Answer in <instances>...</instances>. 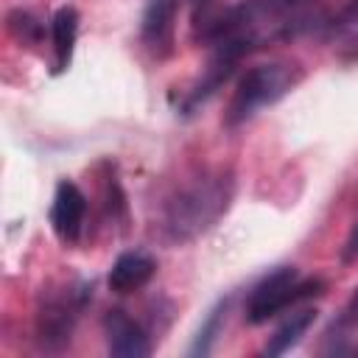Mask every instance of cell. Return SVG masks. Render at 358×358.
I'll list each match as a JSON object with an SVG mask.
<instances>
[{
  "mask_svg": "<svg viewBox=\"0 0 358 358\" xmlns=\"http://www.w3.org/2000/svg\"><path fill=\"white\" fill-rule=\"evenodd\" d=\"M84 213H87V199L78 190V185H73L67 179L59 182L56 193H53V204H50V227H53V232L67 243L78 241V232H81V224H84Z\"/></svg>",
  "mask_w": 358,
  "mask_h": 358,
  "instance_id": "5",
  "label": "cell"
},
{
  "mask_svg": "<svg viewBox=\"0 0 358 358\" xmlns=\"http://www.w3.org/2000/svg\"><path fill=\"white\" fill-rule=\"evenodd\" d=\"M8 28L20 36V39H28V42H36L42 36V25L28 14V11H11L8 14Z\"/></svg>",
  "mask_w": 358,
  "mask_h": 358,
  "instance_id": "12",
  "label": "cell"
},
{
  "mask_svg": "<svg viewBox=\"0 0 358 358\" xmlns=\"http://www.w3.org/2000/svg\"><path fill=\"white\" fill-rule=\"evenodd\" d=\"M352 324H358V288L350 296V302L344 305V310H341V316H338V322L333 327H352Z\"/></svg>",
  "mask_w": 358,
  "mask_h": 358,
  "instance_id": "14",
  "label": "cell"
},
{
  "mask_svg": "<svg viewBox=\"0 0 358 358\" xmlns=\"http://www.w3.org/2000/svg\"><path fill=\"white\" fill-rule=\"evenodd\" d=\"M53 50H56V73H62L73 59V45L78 36V11L73 6H62L50 20Z\"/></svg>",
  "mask_w": 358,
  "mask_h": 358,
  "instance_id": "9",
  "label": "cell"
},
{
  "mask_svg": "<svg viewBox=\"0 0 358 358\" xmlns=\"http://www.w3.org/2000/svg\"><path fill=\"white\" fill-rule=\"evenodd\" d=\"M341 263H344V266L358 263V224L350 229V235H347V241H344V246H341Z\"/></svg>",
  "mask_w": 358,
  "mask_h": 358,
  "instance_id": "13",
  "label": "cell"
},
{
  "mask_svg": "<svg viewBox=\"0 0 358 358\" xmlns=\"http://www.w3.org/2000/svg\"><path fill=\"white\" fill-rule=\"evenodd\" d=\"M299 78H302V73L294 64H257V67L246 70L238 81L232 101H229L224 123L238 126V123L249 120L260 106L277 103Z\"/></svg>",
  "mask_w": 358,
  "mask_h": 358,
  "instance_id": "3",
  "label": "cell"
},
{
  "mask_svg": "<svg viewBox=\"0 0 358 358\" xmlns=\"http://www.w3.org/2000/svg\"><path fill=\"white\" fill-rule=\"evenodd\" d=\"M103 330H106L109 352L117 358H145L151 352V341L145 330L123 310H109L103 316Z\"/></svg>",
  "mask_w": 358,
  "mask_h": 358,
  "instance_id": "6",
  "label": "cell"
},
{
  "mask_svg": "<svg viewBox=\"0 0 358 358\" xmlns=\"http://www.w3.org/2000/svg\"><path fill=\"white\" fill-rule=\"evenodd\" d=\"M173 20H176V0H151L143 14V42L157 56L165 59L173 50Z\"/></svg>",
  "mask_w": 358,
  "mask_h": 358,
  "instance_id": "7",
  "label": "cell"
},
{
  "mask_svg": "<svg viewBox=\"0 0 358 358\" xmlns=\"http://www.w3.org/2000/svg\"><path fill=\"white\" fill-rule=\"evenodd\" d=\"M352 45H358V36H355V42H352Z\"/></svg>",
  "mask_w": 358,
  "mask_h": 358,
  "instance_id": "17",
  "label": "cell"
},
{
  "mask_svg": "<svg viewBox=\"0 0 358 358\" xmlns=\"http://www.w3.org/2000/svg\"><path fill=\"white\" fill-rule=\"evenodd\" d=\"M327 291V282L319 277H308L299 280L294 266H280L274 271H268L249 294L246 302V322L249 324H263L271 316H277L280 310L305 302L310 296H322Z\"/></svg>",
  "mask_w": 358,
  "mask_h": 358,
  "instance_id": "2",
  "label": "cell"
},
{
  "mask_svg": "<svg viewBox=\"0 0 358 358\" xmlns=\"http://www.w3.org/2000/svg\"><path fill=\"white\" fill-rule=\"evenodd\" d=\"M285 3H302V0H285Z\"/></svg>",
  "mask_w": 358,
  "mask_h": 358,
  "instance_id": "16",
  "label": "cell"
},
{
  "mask_svg": "<svg viewBox=\"0 0 358 358\" xmlns=\"http://www.w3.org/2000/svg\"><path fill=\"white\" fill-rule=\"evenodd\" d=\"M213 3H215V0H193V11H196V17H199L201 11H207Z\"/></svg>",
  "mask_w": 358,
  "mask_h": 358,
  "instance_id": "15",
  "label": "cell"
},
{
  "mask_svg": "<svg viewBox=\"0 0 358 358\" xmlns=\"http://www.w3.org/2000/svg\"><path fill=\"white\" fill-rule=\"evenodd\" d=\"M232 199V179L218 173L193 182L165 204V229L173 241L185 243L210 229Z\"/></svg>",
  "mask_w": 358,
  "mask_h": 358,
  "instance_id": "1",
  "label": "cell"
},
{
  "mask_svg": "<svg viewBox=\"0 0 358 358\" xmlns=\"http://www.w3.org/2000/svg\"><path fill=\"white\" fill-rule=\"evenodd\" d=\"M157 271L154 257L143 255V252H123L112 268H109V288L115 294H131L140 291Z\"/></svg>",
  "mask_w": 358,
  "mask_h": 358,
  "instance_id": "8",
  "label": "cell"
},
{
  "mask_svg": "<svg viewBox=\"0 0 358 358\" xmlns=\"http://www.w3.org/2000/svg\"><path fill=\"white\" fill-rule=\"evenodd\" d=\"M87 296H92V291L87 294V288L81 291H67L64 296H50L39 313H36V338L42 347L48 350H62L76 327L78 310L84 308Z\"/></svg>",
  "mask_w": 358,
  "mask_h": 358,
  "instance_id": "4",
  "label": "cell"
},
{
  "mask_svg": "<svg viewBox=\"0 0 358 358\" xmlns=\"http://www.w3.org/2000/svg\"><path fill=\"white\" fill-rule=\"evenodd\" d=\"M313 322H316V310H299V313H291L277 330H274V336L268 338V344H266V355L268 358H277V355H285L291 347H296L299 341H302V336L313 327Z\"/></svg>",
  "mask_w": 358,
  "mask_h": 358,
  "instance_id": "10",
  "label": "cell"
},
{
  "mask_svg": "<svg viewBox=\"0 0 358 358\" xmlns=\"http://www.w3.org/2000/svg\"><path fill=\"white\" fill-rule=\"evenodd\" d=\"M227 299H221L210 313H207V319L201 322V327H199V333H196V338H193V344H190V350H187V355H210L213 352V344H215V338H218V333H221V322H224V316H227Z\"/></svg>",
  "mask_w": 358,
  "mask_h": 358,
  "instance_id": "11",
  "label": "cell"
}]
</instances>
